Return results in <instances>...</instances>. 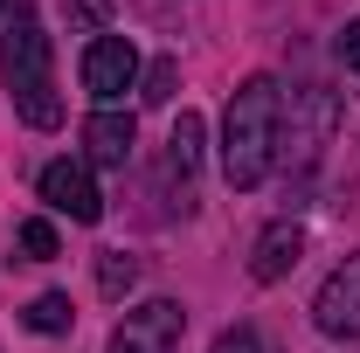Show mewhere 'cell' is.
<instances>
[{
  "label": "cell",
  "instance_id": "2e32d148",
  "mask_svg": "<svg viewBox=\"0 0 360 353\" xmlns=\"http://www.w3.org/2000/svg\"><path fill=\"white\" fill-rule=\"evenodd\" d=\"M70 21H77V28H104V0H77Z\"/></svg>",
  "mask_w": 360,
  "mask_h": 353
},
{
  "label": "cell",
  "instance_id": "ba28073f",
  "mask_svg": "<svg viewBox=\"0 0 360 353\" xmlns=\"http://www.w3.org/2000/svg\"><path fill=\"white\" fill-rule=\"evenodd\" d=\"M305 257V229L298 222H270L264 236H257V250H250V277L257 284H277V277H291Z\"/></svg>",
  "mask_w": 360,
  "mask_h": 353
},
{
  "label": "cell",
  "instance_id": "277c9868",
  "mask_svg": "<svg viewBox=\"0 0 360 353\" xmlns=\"http://www.w3.org/2000/svg\"><path fill=\"white\" fill-rule=\"evenodd\" d=\"M84 90L111 111L125 90H139V49L132 35H97V42L84 49Z\"/></svg>",
  "mask_w": 360,
  "mask_h": 353
},
{
  "label": "cell",
  "instance_id": "6da1fadb",
  "mask_svg": "<svg viewBox=\"0 0 360 353\" xmlns=\"http://www.w3.org/2000/svg\"><path fill=\"white\" fill-rule=\"evenodd\" d=\"M277 125H284V90L277 77H250V84L229 97L222 118V180L229 187H264L277 167Z\"/></svg>",
  "mask_w": 360,
  "mask_h": 353
},
{
  "label": "cell",
  "instance_id": "8fae6325",
  "mask_svg": "<svg viewBox=\"0 0 360 353\" xmlns=\"http://www.w3.org/2000/svg\"><path fill=\"white\" fill-rule=\"evenodd\" d=\"M139 284V257H125V250H97V291L118 305L125 291Z\"/></svg>",
  "mask_w": 360,
  "mask_h": 353
},
{
  "label": "cell",
  "instance_id": "3957f363",
  "mask_svg": "<svg viewBox=\"0 0 360 353\" xmlns=\"http://www.w3.org/2000/svg\"><path fill=\"white\" fill-rule=\"evenodd\" d=\"M180 333H187V312L180 298H146L139 312L118 319V333H111V353H174Z\"/></svg>",
  "mask_w": 360,
  "mask_h": 353
},
{
  "label": "cell",
  "instance_id": "52a82bcc",
  "mask_svg": "<svg viewBox=\"0 0 360 353\" xmlns=\"http://www.w3.org/2000/svg\"><path fill=\"white\" fill-rule=\"evenodd\" d=\"M132 139H139V125H132V111H90L84 118V167H125L132 160Z\"/></svg>",
  "mask_w": 360,
  "mask_h": 353
},
{
  "label": "cell",
  "instance_id": "5b68a950",
  "mask_svg": "<svg viewBox=\"0 0 360 353\" xmlns=\"http://www.w3.org/2000/svg\"><path fill=\"white\" fill-rule=\"evenodd\" d=\"M312 319H319L326 340H360V250L333 264V277L319 284V298H312Z\"/></svg>",
  "mask_w": 360,
  "mask_h": 353
},
{
  "label": "cell",
  "instance_id": "4fadbf2b",
  "mask_svg": "<svg viewBox=\"0 0 360 353\" xmlns=\"http://www.w3.org/2000/svg\"><path fill=\"white\" fill-rule=\"evenodd\" d=\"M174 84H180V63H174V56H160V63L146 70L139 97H146V104H174Z\"/></svg>",
  "mask_w": 360,
  "mask_h": 353
},
{
  "label": "cell",
  "instance_id": "e0dca14e",
  "mask_svg": "<svg viewBox=\"0 0 360 353\" xmlns=\"http://www.w3.org/2000/svg\"><path fill=\"white\" fill-rule=\"evenodd\" d=\"M0 14H7V0H0Z\"/></svg>",
  "mask_w": 360,
  "mask_h": 353
},
{
  "label": "cell",
  "instance_id": "7a4b0ae2",
  "mask_svg": "<svg viewBox=\"0 0 360 353\" xmlns=\"http://www.w3.org/2000/svg\"><path fill=\"white\" fill-rule=\"evenodd\" d=\"M0 77H7V97H14L21 125H35V132L63 125V97H56V70H49V35H42V14L28 0L14 7V28H7V49H0Z\"/></svg>",
  "mask_w": 360,
  "mask_h": 353
},
{
  "label": "cell",
  "instance_id": "5bb4252c",
  "mask_svg": "<svg viewBox=\"0 0 360 353\" xmlns=\"http://www.w3.org/2000/svg\"><path fill=\"white\" fill-rule=\"evenodd\" d=\"M215 353H264V340H257V326H229L215 340Z\"/></svg>",
  "mask_w": 360,
  "mask_h": 353
},
{
  "label": "cell",
  "instance_id": "30bf717a",
  "mask_svg": "<svg viewBox=\"0 0 360 353\" xmlns=\"http://www.w3.org/2000/svg\"><path fill=\"white\" fill-rule=\"evenodd\" d=\"M77 326V305L63 298V291H42L35 305H28V333H42V340H63Z\"/></svg>",
  "mask_w": 360,
  "mask_h": 353
},
{
  "label": "cell",
  "instance_id": "9c48e42d",
  "mask_svg": "<svg viewBox=\"0 0 360 353\" xmlns=\"http://www.w3.org/2000/svg\"><path fill=\"white\" fill-rule=\"evenodd\" d=\"M201 132H208V125H201V111H180L174 132H167V167H174L180 180L201 167Z\"/></svg>",
  "mask_w": 360,
  "mask_h": 353
},
{
  "label": "cell",
  "instance_id": "8992f818",
  "mask_svg": "<svg viewBox=\"0 0 360 353\" xmlns=\"http://www.w3.org/2000/svg\"><path fill=\"white\" fill-rule=\"evenodd\" d=\"M35 187H42V201L56 208V215H70V222H104V194H97V180H90L84 160H49Z\"/></svg>",
  "mask_w": 360,
  "mask_h": 353
},
{
  "label": "cell",
  "instance_id": "7c38bea8",
  "mask_svg": "<svg viewBox=\"0 0 360 353\" xmlns=\"http://www.w3.org/2000/svg\"><path fill=\"white\" fill-rule=\"evenodd\" d=\"M14 243H21V257H28V264L63 257V236H56V222H49V215H28L21 229H14Z\"/></svg>",
  "mask_w": 360,
  "mask_h": 353
},
{
  "label": "cell",
  "instance_id": "9a60e30c",
  "mask_svg": "<svg viewBox=\"0 0 360 353\" xmlns=\"http://www.w3.org/2000/svg\"><path fill=\"white\" fill-rule=\"evenodd\" d=\"M340 63H347V70H360V21H347V28H340Z\"/></svg>",
  "mask_w": 360,
  "mask_h": 353
}]
</instances>
